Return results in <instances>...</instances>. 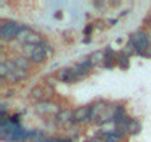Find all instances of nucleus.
Wrapping results in <instances>:
<instances>
[{
    "label": "nucleus",
    "instance_id": "nucleus-1",
    "mask_svg": "<svg viewBox=\"0 0 151 142\" xmlns=\"http://www.w3.org/2000/svg\"><path fill=\"white\" fill-rule=\"evenodd\" d=\"M28 130L22 127L18 121H14L11 117H2L0 120V138L5 142H25Z\"/></svg>",
    "mask_w": 151,
    "mask_h": 142
},
{
    "label": "nucleus",
    "instance_id": "nucleus-2",
    "mask_svg": "<svg viewBox=\"0 0 151 142\" xmlns=\"http://www.w3.org/2000/svg\"><path fill=\"white\" fill-rule=\"evenodd\" d=\"M30 77L28 71L19 70L12 59H2L0 62V79L3 82H11V83H19L24 82Z\"/></svg>",
    "mask_w": 151,
    "mask_h": 142
},
{
    "label": "nucleus",
    "instance_id": "nucleus-3",
    "mask_svg": "<svg viewBox=\"0 0 151 142\" xmlns=\"http://www.w3.org/2000/svg\"><path fill=\"white\" fill-rule=\"evenodd\" d=\"M52 53H53V49H52L50 43H47L46 40L42 42L40 44L22 47V55L27 56L31 64H42V62H45L46 58H49Z\"/></svg>",
    "mask_w": 151,
    "mask_h": 142
},
{
    "label": "nucleus",
    "instance_id": "nucleus-4",
    "mask_svg": "<svg viewBox=\"0 0 151 142\" xmlns=\"http://www.w3.org/2000/svg\"><path fill=\"white\" fill-rule=\"evenodd\" d=\"M28 25L17 22V21H11V19H5L0 24V39L3 42H11V40H17L18 36L27 28Z\"/></svg>",
    "mask_w": 151,
    "mask_h": 142
},
{
    "label": "nucleus",
    "instance_id": "nucleus-5",
    "mask_svg": "<svg viewBox=\"0 0 151 142\" xmlns=\"http://www.w3.org/2000/svg\"><path fill=\"white\" fill-rule=\"evenodd\" d=\"M129 43L133 44V47H135V50H136V55H139V56H142V53L145 52V49L151 44L150 36H148V33L144 31V30H138V31L132 33V34L129 36Z\"/></svg>",
    "mask_w": 151,
    "mask_h": 142
},
{
    "label": "nucleus",
    "instance_id": "nucleus-6",
    "mask_svg": "<svg viewBox=\"0 0 151 142\" xmlns=\"http://www.w3.org/2000/svg\"><path fill=\"white\" fill-rule=\"evenodd\" d=\"M55 90L52 86H49L47 83H40L37 86H34L31 90H30V96L39 102H43V101H50V98L53 96Z\"/></svg>",
    "mask_w": 151,
    "mask_h": 142
},
{
    "label": "nucleus",
    "instance_id": "nucleus-7",
    "mask_svg": "<svg viewBox=\"0 0 151 142\" xmlns=\"http://www.w3.org/2000/svg\"><path fill=\"white\" fill-rule=\"evenodd\" d=\"M18 43L19 44H22L24 47L25 46H34V44H40L42 42H45L43 39H42V36L37 33V31H34V30H31L30 27H27L19 36H18Z\"/></svg>",
    "mask_w": 151,
    "mask_h": 142
},
{
    "label": "nucleus",
    "instance_id": "nucleus-8",
    "mask_svg": "<svg viewBox=\"0 0 151 142\" xmlns=\"http://www.w3.org/2000/svg\"><path fill=\"white\" fill-rule=\"evenodd\" d=\"M34 111L39 115H43V117H46V115H53L55 117L61 111V108L52 101H43V102H37L36 104Z\"/></svg>",
    "mask_w": 151,
    "mask_h": 142
},
{
    "label": "nucleus",
    "instance_id": "nucleus-9",
    "mask_svg": "<svg viewBox=\"0 0 151 142\" xmlns=\"http://www.w3.org/2000/svg\"><path fill=\"white\" fill-rule=\"evenodd\" d=\"M92 123L91 117V105H83L74 110V117H73V124H88Z\"/></svg>",
    "mask_w": 151,
    "mask_h": 142
},
{
    "label": "nucleus",
    "instance_id": "nucleus-10",
    "mask_svg": "<svg viewBox=\"0 0 151 142\" xmlns=\"http://www.w3.org/2000/svg\"><path fill=\"white\" fill-rule=\"evenodd\" d=\"M56 77H58L59 82L67 83V85H71V83H76V82H80L73 67H67V68L59 70L58 73H56Z\"/></svg>",
    "mask_w": 151,
    "mask_h": 142
},
{
    "label": "nucleus",
    "instance_id": "nucleus-11",
    "mask_svg": "<svg viewBox=\"0 0 151 142\" xmlns=\"http://www.w3.org/2000/svg\"><path fill=\"white\" fill-rule=\"evenodd\" d=\"M110 102L105 99H98L93 104H91V117H92V123H95L98 120V117L108 108Z\"/></svg>",
    "mask_w": 151,
    "mask_h": 142
},
{
    "label": "nucleus",
    "instance_id": "nucleus-12",
    "mask_svg": "<svg viewBox=\"0 0 151 142\" xmlns=\"http://www.w3.org/2000/svg\"><path fill=\"white\" fill-rule=\"evenodd\" d=\"M73 117H74V111L68 108H61V111L55 115V123L59 126H70L73 124Z\"/></svg>",
    "mask_w": 151,
    "mask_h": 142
},
{
    "label": "nucleus",
    "instance_id": "nucleus-13",
    "mask_svg": "<svg viewBox=\"0 0 151 142\" xmlns=\"http://www.w3.org/2000/svg\"><path fill=\"white\" fill-rule=\"evenodd\" d=\"M88 59L91 61L92 67L96 68V67H105V50H95L92 52Z\"/></svg>",
    "mask_w": 151,
    "mask_h": 142
},
{
    "label": "nucleus",
    "instance_id": "nucleus-14",
    "mask_svg": "<svg viewBox=\"0 0 151 142\" xmlns=\"http://www.w3.org/2000/svg\"><path fill=\"white\" fill-rule=\"evenodd\" d=\"M12 61H14V64H15L19 70H24V71H28V73H30L31 62H30V59H28L27 56H24V55H18V56H14Z\"/></svg>",
    "mask_w": 151,
    "mask_h": 142
},
{
    "label": "nucleus",
    "instance_id": "nucleus-15",
    "mask_svg": "<svg viewBox=\"0 0 151 142\" xmlns=\"http://www.w3.org/2000/svg\"><path fill=\"white\" fill-rule=\"evenodd\" d=\"M116 64H117V53L113 50V47L108 46L105 49V68L111 70Z\"/></svg>",
    "mask_w": 151,
    "mask_h": 142
},
{
    "label": "nucleus",
    "instance_id": "nucleus-16",
    "mask_svg": "<svg viewBox=\"0 0 151 142\" xmlns=\"http://www.w3.org/2000/svg\"><path fill=\"white\" fill-rule=\"evenodd\" d=\"M141 130H142V124H141V121H139L138 118L132 117L130 121H129V129H127L129 135H130V136H136Z\"/></svg>",
    "mask_w": 151,
    "mask_h": 142
},
{
    "label": "nucleus",
    "instance_id": "nucleus-17",
    "mask_svg": "<svg viewBox=\"0 0 151 142\" xmlns=\"http://www.w3.org/2000/svg\"><path fill=\"white\" fill-rule=\"evenodd\" d=\"M117 65L122 68V70H127L129 65H130V56H127L123 50H120L117 53Z\"/></svg>",
    "mask_w": 151,
    "mask_h": 142
},
{
    "label": "nucleus",
    "instance_id": "nucleus-18",
    "mask_svg": "<svg viewBox=\"0 0 151 142\" xmlns=\"http://www.w3.org/2000/svg\"><path fill=\"white\" fill-rule=\"evenodd\" d=\"M93 28H95V25H93V24H89V25L85 28V36H91V33H92Z\"/></svg>",
    "mask_w": 151,
    "mask_h": 142
},
{
    "label": "nucleus",
    "instance_id": "nucleus-19",
    "mask_svg": "<svg viewBox=\"0 0 151 142\" xmlns=\"http://www.w3.org/2000/svg\"><path fill=\"white\" fill-rule=\"evenodd\" d=\"M142 56H144V58H151V44L145 49V52L142 53Z\"/></svg>",
    "mask_w": 151,
    "mask_h": 142
},
{
    "label": "nucleus",
    "instance_id": "nucleus-20",
    "mask_svg": "<svg viewBox=\"0 0 151 142\" xmlns=\"http://www.w3.org/2000/svg\"><path fill=\"white\" fill-rule=\"evenodd\" d=\"M150 27H151V19H150Z\"/></svg>",
    "mask_w": 151,
    "mask_h": 142
}]
</instances>
